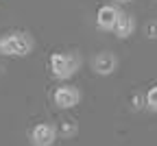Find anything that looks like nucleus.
Segmentation results:
<instances>
[{
    "instance_id": "0eeeda50",
    "label": "nucleus",
    "mask_w": 157,
    "mask_h": 146,
    "mask_svg": "<svg viewBox=\"0 0 157 146\" xmlns=\"http://www.w3.org/2000/svg\"><path fill=\"white\" fill-rule=\"evenodd\" d=\"M118 39H129L133 33H135V17L131 13H120L116 20V26L111 31Z\"/></svg>"
},
{
    "instance_id": "f03ea898",
    "label": "nucleus",
    "mask_w": 157,
    "mask_h": 146,
    "mask_svg": "<svg viewBox=\"0 0 157 146\" xmlns=\"http://www.w3.org/2000/svg\"><path fill=\"white\" fill-rule=\"evenodd\" d=\"M81 68V57L76 52H55L50 55V72L59 81H68Z\"/></svg>"
},
{
    "instance_id": "f8f14e48",
    "label": "nucleus",
    "mask_w": 157,
    "mask_h": 146,
    "mask_svg": "<svg viewBox=\"0 0 157 146\" xmlns=\"http://www.w3.org/2000/svg\"><path fill=\"white\" fill-rule=\"evenodd\" d=\"M120 2H131V0H120Z\"/></svg>"
},
{
    "instance_id": "6e6552de",
    "label": "nucleus",
    "mask_w": 157,
    "mask_h": 146,
    "mask_svg": "<svg viewBox=\"0 0 157 146\" xmlns=\"http://www.w3.org/2000/svg\"><path fill=\"white\" fill-rule=\"evenodd\" d=\"M144 102H146V109H148V111L157 113V85H153V87L146 90V94H144Z\"/></svg>"
},
{
    "instance_id": "39448f33",
    "label": "nucleus",
    "mask_w": 157,
    "mask_h": 146,
    "mask_svg": "<svg viewBox=\"0 0 157 146\" xmlns=\"http://www.w3.org/2000/svg\"><path fill=\"white\" fill-rule=\"evenodd\" d=\"M57 140V129L48 122H39L31 131V146H52Z\"/></svg>"
},
{
    "instance_id": "20e7f679",
    "label": "nucleus",
    "mask_w": 157,
    "mask_h": 146,
    "mask_svg": "<svg viewBox=\"0 0 157 146\" xmlns=\"http://www.w3.org/2000/svg\"><path fill=\"white\" fill-rule=\"evenodd\" d=\"M92 70L98 74V76H109L118 70V57L109 50H103V52H98L94 55L92 59Z\"/></svg>"
},
{
    "instance_id": "423d86ee",
    "label": "nucleus",
    "mask_w": 157,
    "mask_h": 146,
    "mask_svg": "<svg viewBox=\"0 0 157 146\" xmlns=\"http://www.w3.org/2000/svg\"><path fill=\"white\" fill-rule=\"evenodd\" d=\"M120 13L122 11L118 9L116 5H103L101 9H98V13H96V26L101 31H113L116 20H118Z\"/></svg>"
},
{
    "instance_id": "9b49d317",
    "label": "nucleus",
    "mask_w": 157,
    "mask_h": 146,
    "mask_svg": "<svg viewBox=\"0 0 157 146\" xmlns=\"http://www.w3.org/2000/svg\"><path fill=\"white\" fill-rule=\"evenodd\" d=\"M131 105H133V109H142V107H146L144 96H142V94H133V96H131Z\"/></svg>"
},
{
    "instance_id": "9d476101",
    "label": "nucleus",
    "mask_w": 157,
    "mask_h": 146,
    "mask_svg": "<svg viewBox=\"0 0 157 146\" xmlns=\"http://www.w3.org/2000/svg\"><path fill=\"white\" fill-rule=\"evenodd\" d=\"M144 33H146L148 39H157V20H151L146 24V29H144Z\"/></svg>"
},
{
    "instance_id": "7ed1b4c3",
    "label": "nucleus",
    "mask_w": 157,
    "mask_h": 146,
    "mask_svg": "<svg viewBox=\"0 0 157 146\" xmlns=\"http://www.w3.org/2000/svg\"><path fill=\"white\" fill-rule=\"evenodd\" d=\"M52 100L59 109H72L81 102V92H78L74 85H61L57 87L52 94Z\"/></svg>"
},
{
    "instance_id": "f257e3e1",
    "label": "nucleus",
    "mask_w": 157,
    "mask_h": 146,
    "mask_svg": "<svg viewBox=\"0 0 157 146\" xmlns=\"http://www.w3.org/2000/svg\"><path fill=\"white\" fill-rule=\"evenodd\" d=\"M33 46H35L33 37L22 31L0 37V55L5 57H26L33 52Z\"/></svg>"
},
{
    "instance_id": "1a4fd4ad",
    "label": "nucleus",
    "mask_w": 157,
    "mask_h": 146,
    "mask_svg": "<svg viewBox=\"0 0 157 146\" xmlns=\"http://www.w3.org/2000/svg\"><path fill=\"white\" fill-rule=\"evenodd\" d=\"M76 122H61V127H59V131L57 133H61L63 137H74L76 135Z\"/></svg>"
}]
</instances>
